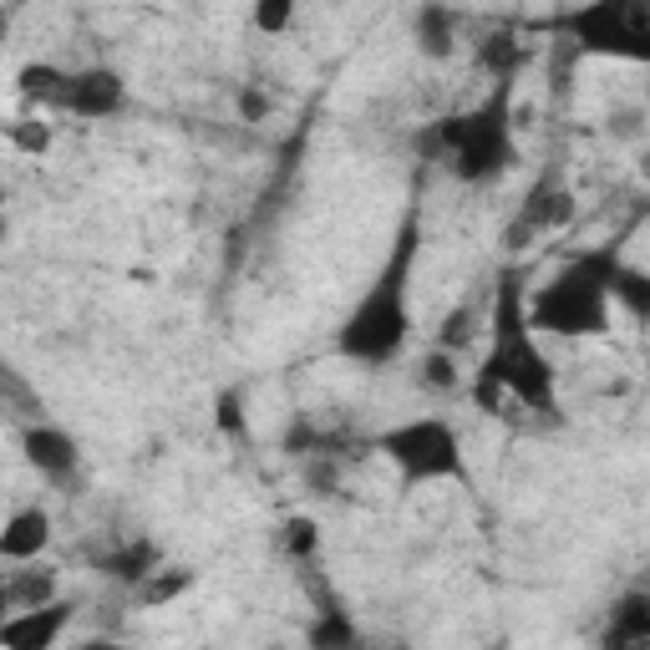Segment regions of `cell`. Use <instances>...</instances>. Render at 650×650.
<instances>
[{"instance_id": "obj_1", "label": "cell", "mask_w": 650, "mask_h": 650, "mask_svg": "<svg viewBox=\"0 0 650 650\" xmlns=\"http://www.w3.org/2000/svg\"><path fill=\"white\" fill-rule=\"evenodd\" d=\"M290 15H295V0H260V25L264 31H280Z\"/></svg>"}]
</instances>
